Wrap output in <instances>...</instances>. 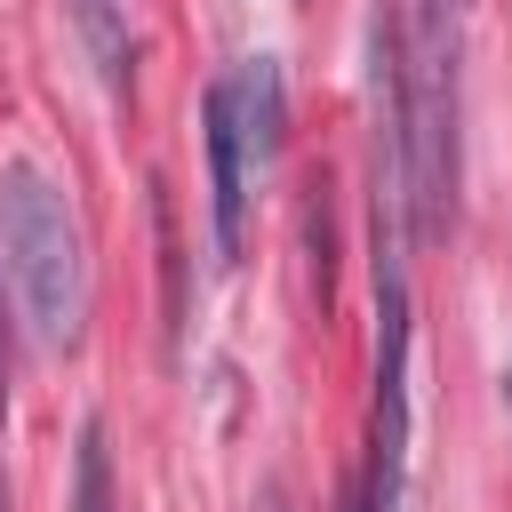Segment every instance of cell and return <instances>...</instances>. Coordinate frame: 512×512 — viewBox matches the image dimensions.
I'll return each mask as SVG.
<instances>
[{"mask_svg": "<svg viewBox=\"0 0 512 512\" xmlns=\"http://www.w3.org/2000/svg\"><path fill=\"white\" fill-rule=\"evenodd\" d=\"M0 264H8V288L24 312V336L40 352H80L88 304H96L88 240H80L64 184L40 160H0Z\"/></svg>", "mask_w": 512, "mask_h": 512, "instance_id": "obj_1", "label": "cell"}, {"mask_svg": "<svg viewBox=\"0 0 512 512\" xmlns=\"http://www.w3.org/2000/svg\"><path fill=\"white\" fill-rule=\"evenodd\" d=\"M200 120H208V232H216V256L232 264L240 256V232H248V136H240V112H232V88L216 80L200 96Z\"/></svg>", "mask_w": 512, "mask_h": 512, "instance_id": "obj_2", "label": "cell"}, {"mask_svg": "<svg viewBox=\"0 0 512 512\" xmlns=\"http://www.w3.org/2000/svg\"><path fill=\"white\" fill-rule=\"evenodd\" d=\"M232 112H240V136H248V160L272 168L280 160V120H288V88H280V56H248L232 80Z\"/></svg>", "mask_w": 512, "mask_h": 512, "instance_id": "obj_3", "label": "cell"}, {"mask_svg": "<svg viewBox=\"0 0 512 512\" xmlns=\"http://www.w3.org/2000/svg\"><path fill=\"white\" fill-rule=\"evenodd\" d=\"M128 8H136V0H72V32H80V48H88L104 96H128V56H136Z\"/></svg>", "mask_w": 512, "mask_h": 512, "instance_id": "obj_4", "label": "cell"}, {"mask_svg": "<svg viewBox=\"0 0 512 512\" xmlns=\"http://www.w3.org/2000/svg\"><path fill=\"white\" fill-rule=\"evenodd\" d=\"M72 512H112V448H104V424H96V416L80 424V480H72Z\"/></svg>", "mask_w": 512, "mask_h": 512, "instance_id": "obj_5", "label": "cell"}, {"mask_svg": "<svg viewBox=\"0 0 512 512\" xmlns=\"http://www.w3.org/2000/svg\"><path fill=\"white\" fill-rule=\"evenodd\" d=\"M264 512H280V496H264Z\"/></svg>", "mask_w": 512, "mask_h": 512, "instance_id": "obj_6", "label": "cell"}, {"mask_svg": "<svg viewBox=\"0 0 512 512\" xmlns=\"http://www.w3.org/2000/svg\"><path fill=\"white\" fill-rule=\"evenodd\" d=\"M0 512H8V488H0Z\"/></svg>", "mask_w": 512, "mask_h": 512, "instance_id": "obj_7", "label": "cell"}]
</instances>
